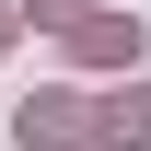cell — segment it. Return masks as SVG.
Segmentation results:
<instances>
[{
	"mask_svg": "<svg viewBox=\"0 0 151 151\" xmlns=\"http://www.w3.org/2000/svg\"><path fill=\"white\" fill-rule=\"evenodd\" d=\"M70 58H81V70H128V58H139V23H116V12H81V23H70Z\"/></svg>",
	"mask_w": 151,
	"mask_h": 151,
	"instance_id": "cell-1",
	"label": "cell"
},
{
	"mask_svg": "<svg viewBox=\"0 0 151 151\" xmlns=\"http://www.w3.org/2000/svg\"><path fill=\"white\" fill-rule=\"evenodd\" d=\"M81 128H93V105H81V93H47V105H23V151H70Z\"/></svg>",
	"mask_w": 151,
	"mask_h": 151,
	"instance_id": "cell-2",
	"label": "cell"
},
{
	"mask_svg": "<svg viewBox=\"0 0 151 151\" xmlns=\"http://www.w3.org/2000/svg\"><path fill=\"white\" fill-rule=\"evenodd\" d=\"M93 128L139 151V139H151V93H139V81H128V93H105V105H93Z\"/></svg>",
	"mask_w": 151,
	"mask_h": 151,
	"instance_id": "cell-3",
	"label": "cell"
},
{
	"mask_svg": "<svg viewBox=\"0 0 151 151\" xmlns=\"http://www.w3.org/2000/svg\"><path fill=\"white\" fill-rule=\"evenodd\" d=\"M12 12H35V23H81L93 0H12Z\"/></svg>",
	"mask_w": 151,
	"mask_h": 151,
	"instance_id": "cell-4",
	"label": "cell"
},
{
	"mask_svg": "<svg viewBox=\"0 0 151 151\" xmlns=\"http://www.w3.org/2000/svg\"><path fill=\"white\" fill-rule=\"evenodd\" d=\"M12 23H23V12H12V0H0V47H12Z\"/></svg>",
	"mask_w": 151,
	"mask_h": 151,
	"instance_id": "cell-5",
	"label": "cell"
}]
</instances>
